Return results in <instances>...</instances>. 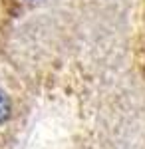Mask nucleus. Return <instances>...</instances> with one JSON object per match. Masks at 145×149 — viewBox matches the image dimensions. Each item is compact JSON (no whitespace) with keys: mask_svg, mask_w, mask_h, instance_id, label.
Segmentation results:
<instances>
[{"mask_svg":"<svg viewBox=\"0 0 145 149\" xmlns=\"http://www.w3.org/2000/svg\"><path fill=\"white\" fill-rule=\"evenodd\" d=\"M8 115H10V102L4 93H0V125L8 119Z\"/></svg>","mask_w":145,"mask_h":149,"instance_id":"f257e3e1","label":"nucleus"}]
</instances>
